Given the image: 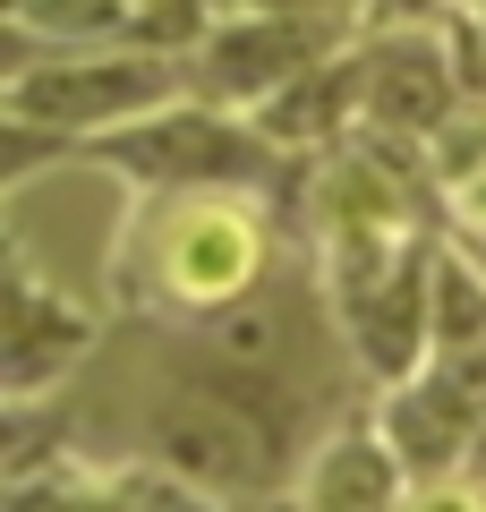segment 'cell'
Masks as SVG:
<instances>
[{"label": "cell", "instance_id": "obj_1", "mask_svg": "<svg viewBox=\"0 0 486 512\" xmlns=\"http://www.w3.org/2000/svg\"><path fill=\"white\" fill-rule=\"evenodd\" d=\"M180 69L162 52L145 60H60V69H26L9 86V120L18 128H60V137H111V128L145 120V111H171Z\"/></svg>", "mask_w": 486, "mask_h": 512}, {"label": "cell", "instance_id": "obj_2", "mask_svg": "<svg viewBox=\"0 0 486 512\" xmlns=\"http://www.w3.org/2000/svg\"><path fill=\"white\" fill-rule=\"evenodd\" d=\"M94 154L137 171V180H188V188H222V180H256L265 171V137H248L239 120H214V111H180V103L111 128Z\"/></svg>", "mask_w": 486, "mask_h": 512}, {"label": "cell", "instance_id": "obj_3", "mask_svg": "<svg viewBox=\"0 0 486 512\" xmlns=\"http://www.w3.org/2000/svg\"><path fill=\"white\" fill-rule=\"evenodd\" d=\"M324 43H333V26H307V18H290V9L239 18V26H222V35L197 43V86L214 94V103H256V94L273 103L290 77H307L324 60Z\"/></svg>", "mask_w": 486, "mask_h": 512}, {"label": "cell", "instance_id": "obj_4", "mask_svg": "<svg viewBox=\"0 0 486 512\" xmlns=\"http://www.w3.org/2000/svg\"><path fill=\"white\" fill-rule=\"evenodd\" d=\"M265 436L273 427L256 419L239 393H171L162 402V419H154V444H162V461L180 478H205V487H248L256 470H265Z\"/></svg>", "mask_w": 486, "mask_h": 512}, {"label": "cell", "instance_id": "obj_5", "mask_svg": "<svg viewBox=\"0 0 486 512\" xmlns=\"http://www.w3.org/2000/svg\"><path fill=\"white\" fill-rule=\"evenodd\" d=\"M256 256H265L256 222L239 214V205H222V197H197V205L171 214V231H162V282L180 299H197V308H231L256 282Z\"/></svg>", "mask_w": 486, "mask_h": 512}, {"label": "cell", "instance_id": "obj_6", "mask_svg": "<svg viewBox=\"0 0 486 512\" xmlns=\"http://www.w3.org/2000/svg\"><path fill=\"white\" fill-rule=\"evenodd\" d=\"M478 419H486V402L469 393L452 367H435V376H410L384 402V427H393V461H410L418 478H435V470H452V461L469 453V436H478Z\"/></svg>", "mask_w": 486, "mask_h": 512}, {"label": "cell", "instance_id": "obj_7", "mask_svg": "<svg viewBox=\"0 0 486 512\" xmlns=\"http://www.w3.org/2000/svg\"><path fill=\"white\" fill-rule=\"evenodd\" d=\"M359 103H367L376 128L435 137V128L452 120V103H461V86H452L444 52H435L427 35H401V43H384L376 60H359Z\"/></svg>", "mask_w": 486, "mask_h": 512}, {"label": "cell", "instance_id": "obj_8", "mask_svg": "<svg viewBox=\"0 0 486 512\" xmlns=\"http://www.w3.org/2000/svg\"><path fill=\"white\" fill-rule=\"evenodd\" d=\"M69 350H86V316L69 299H52L43 282L9 291V393H35L69 367Z\"/></svg>", "mask_w": 486, "mask_h": 512}, {"label": "cell", "instance_id": "obj_9", "mask_svg": "<svg viewBox=\"0 0 486 512\" xmlns=\"http://www.w3.org/2000/svg\"><path fill=\"white\" fill-rule=\"evenodd\" d=\"M393 444H367V436H342L324 444L316 470H307V512H393L401 487H393Z\"/></svg>", "mask_w": 486, "mask_h": 512}, {"label": "cell", "instance_id": "obj_10", "mask_svg": "<svg viewBox=\"0 0 486 512\" xmlns=\"http://www.w3.org/2000/svg\"><path fill=\"white\" fill-rule=\"evenodd\" d=\"M350 103H359V69H307V77H290V86L265 103V137L307 146V137H324Z\"/></svg>", "mask_w": 486, "mask_h": 512}, {"label": "cell", "instance_id": "obj_11", "mask_svg": "<svg viewBox=\"0 0 486 512\" xmlns=\"http://www.w3.org/2000/svg\"><path fill=\"white\" fill-rule=\"evenodd\" d=\"M486 342V274L461 256H435V350L461 359Z\"/></svg>", "mask_w": 486, "mask_h": 512}, {"label": "cell", "instance_id": "obj_12", "mask_svg": "<svg viewBox=\"0 0 486 512\" xmlns=\"http://www.w3.org/2000/svg\"><path fill=\"white\" fill-rule=\"evenodd\" d=\"M26 26H52V35H111L128 18V0H18Z\"/></svg>", "mask_w": 486, "mask_h": 512}, {"label": "cell", "instance_id": "obj_13", "mask_svg": "<svg viewBox=\"0 0 486 512\" xmlns=\"http://www.w3.org/2000/svg\"><path fill=\"white\" fill-rule=\"evenodd\" d=\"M410 512H486V504H478V495H469V487H435V495H418Z\"/></svg>", "mask_w": 486, "mask_h": 512}, {"label": "cell", "instance_id": "obj_14", "mask_svg": "<svg viewBox=\"0 0 486 512\" xmlns=\"http://www.w3.org/2000/svg\"><path fill=\"white\" fill-rule=\"evenodd\" d=\"M154 512H214V504H197V495H162Z\"/></svg>", "mask_w": 486, "mask_h": 512}, {"label": "cell", "instance_id": "obj_15", "mask_svg": "<svg viewBox=\"0 0 486 512\" xmlns=\"http://www.w3.org/2000/svg\"><path fill=\"white\" fill-rule=\"evenodd\" d=\"M265 9H290V18H307V9H324V0H265Z\"/></svg>", "mask_w": 486, "mask_h": 512}]
</instances>
